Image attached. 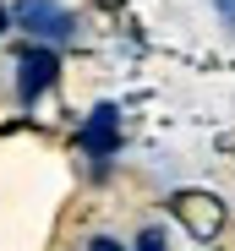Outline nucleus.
I'll return each instance as SVG.
<instances>
[{
    "label": "nucleus",
    "instance_id": "20e7f679",
    "mask_svg": "<svg viewBox=\"0 0 235 251\" xmlns=\"http://www.w3.org/2000/svg\"><path fill=\"white\" fill-rule=\"evenodd\" d=\"M170 207H175V213H186V224L197 229V235H213V229H219V213H224L213 197H191V191H181Z\"/></svg>",
    "mask_w": 235,
    "mask_h": 251
},
{
    "label": "nucleus",
    "instance_id": "7ed1b4c3",
    "mask_svg": "<svg viewBox=\"0 0 235 251\" xmlns=\"http://www.w3.org/2000/svg\"><path fill=\"white\" fill-rule=\"evenodd\" d=\"M115 137H121V131H115V104H99V109L88 115V126H82V148H88L93 158H104V153L115 148Z\"/></svg>",
    "mask_w": 235,
    "mask_h": 251
},
{
    "label": "nucleus",
    "instance_id": "0eeeda50",
    "mask_svg": "<svg viewBox=\"0 0 235 251\" xmlns=\"http://www.w3.org/2000/svg\"><path fill=\"white\" fill-rule=\"evenodd\" d=\"M6 22H11V17H6V11H0V33H6Z\"/></svg>",
    "mask_w": 235,
    "mask_h": 251
},
{
    "label": "nucleus",
    "instance_id": "f257e3e1",
    "mask_svg": "<svg viewBox=\"0 0 235 251\" xmlns=\"http://www.w3.org/2000/svg\"><path fill=\"white\" fill-rule=\"evenodd\" d=\"M17 22L33 38H66L71 33V17L55 6V0H17Z\"/></svg>",
    "mask_w": 235,
    "mask_h": 251
},
{
    "label": "nucleus",
    "instance_id": "423d86ee",
    "mask_svg": "<svg viewBox=\"0 0 235 251\" xmlns=\"http://www.w3.org/2000/svg\"><path fill=\"white\" fill-rule=\"evenodd\" d=\"M88 251H126V246H121V240H109V235H93Z\"/></svg>",
    "mask_w": 235,
    "mask_h": 251
},
{
    "label": "nucleus",
    "instance_id": "f03ea898",
    "mask_svg": "<svg viewBox=\"0 0 235 251\" xmlns=\"http://www.w3.org/2000/svg\"><path fill=\"white\" fill-rule=\"evenodd\" d=\"M50 82H55V50L38 44V50H27L22 66H17V93H22V99H38Z\"/></svg>",
    "mask_w": 235,
    "mask_h": 251
},
{
    "label": "nucleus",
    "instance_id": "39448f33",
    "mask_svg": "<svg viewBox=\"0 0 235 251\" xmlns=\"http://www.w3.org/2000/svg\"><path fill=\"white\" fill-rule=\"evenodd\" d=\"M137 251H170V246H164V229H142V235H137Z\"/></svg>",
    "mask_w": 235,
    "mask_h": 251
}]
</instances>
